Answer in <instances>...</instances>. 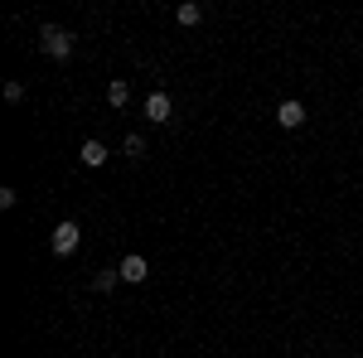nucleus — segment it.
Instances as JSON below:
<instances>
[{"instance_id":"obj_8","label":"nucleus","mask_w":363,"mask_h":358,"mask_svg":"<svg viewBox=\"0 0 363 358\" xmlns=\"http://www.w3.org/2000/svg\"><path fill=\"white\" fill-rule=\"evenodd\" d=\"M174 20H179L184 29H189V25H199V20H203V5H194V0H184V5L174 10Z\"/></svg>"},{"instance_id":"obj_7","label":"nucleus","mask_w":363,"mask_h":358,"mask_svg":"<svg viewBox=\"0 0 363 358\" xmlns=\"http://www.w3.org/2000/svg\"><path fill=\"white\" fill-rule=\"evenodd\" d=\"M107 102H112V107H126V102H131V87H126V78H112V83H107Z\"/></svg>"},{"instance_id":"obj_6","label":"nucleus","mask_w":363,"mask_h":358,"mask_svg":"<svg viewBox=\"0 0 363 358\" xmlns=\"http://www.w3.org/2000/svg\"><path fill=\"white\" fill-rule=\"evenodd\" d=\"M78 160H83L87 169L107 165V145H102V140H83V150H78Z\"/></svg>"},{"instance_id":"obj_9","label":"nucleus","mask_w":363,"mask_h":358,"mask_svg":"<svg viewBox=\"0 0 363 358\" xmlns=\"http://www.w3.org/2000/svg\"><path fill=\"white\" fill-rule=\"evenodd\" d=\"M116 281H121V272H97L92 276V291H116Z\"/></svg>"},{"instance_id":"obj_3","label":"nucleus","mask_w":363,"mask_h":358,"mask_svg":"<svg viewBox=\"0 0 363 358\" xmlns=\"http://www.w3.org/2000/svg\"><path fill=\"white\" fill-rule=\"evenodd\" d=\"M116 272H121V281H131V286H140V281L150 276V267H145V257H140V252H131V257H126V262H121Z\"/></svg>"},{"instance_id":"obj_2","label":"nucleus","mask_w":363,"mask_h":358,"mask_svg":"<svg viewBox=\"0 0 363 358\" xmlns=\"http://www.w3.org/2000/svg\"><path fill=\"white\" fill-rule=\"evenodd\" d=\"M78 242H83V228H78V223H58L54 237H49L54 257H68V252H78Z\"/></svg>"},{"instance_id":"obj_10","label":"nucleus","mask_w":363,"mask_h":358,"mask_svg":"<svg viewBox=\"0 0 363 358\" xmlns=\"http://www.w3.org/2000/svg\"><path fill=\"white\" fill-rule=\"evenodd\" d=\"M126 155H131V160H140V155H145V140H140V136H126Z\"/></svg>"},{"instance_id":"obj_5","label":"nucleus","mask_w":363,"mask_h":358,"mask_svg":"<svg viewBox=\"0 0 363 358\" xmlns=\"http://www.w3.org/2000/svg\"><path fill=\"white\" fill-rule=\"evenodd\" d=\"M145 121H155V126L169 121V97L165 92H150V97H145Z\"/></svg>"},{"instance_id":"obj_1","label":"nucleus","mask_w":363,"mask_h":358,"mask_svg":"<svg viewBox=\"0 0 363 358\" xmlns=\"http://www.w3.org/2000/svg\"><path fill=\"white\" fill-rule=\"evenodd\" d=\"M39 44H44V54H49V58H68V54H73V34L58 29V25H44Z\"/></svg>"},{"instance_id":"obj_4","label":"nucleus","mask_w":363,"mask_h":358,"mask_svg":"<svg viewBox=\"0 0 363 358\" xmlns=\"http://www.w3.org/2000/svg\"><path fill=\"white\" fill-rule=\"evenodd\" d=\"M277 121L286 126V131H296V126H306V107L291 97V102H281V107H277Z\"/></svg>"},{"instance_id":"obj_11","label":"nucleus","mask_w":363,"mask_h":358,"mask_svg":"<svg viewBox=\"0 0 363 358\" xmlns=\"http://www.w3.org/2000/svg\"><path fill=\"white\" fill-rule=\"evenodd\" d=\"M5 102H25V83H5Z\"/></svg>"}]
</instances>
